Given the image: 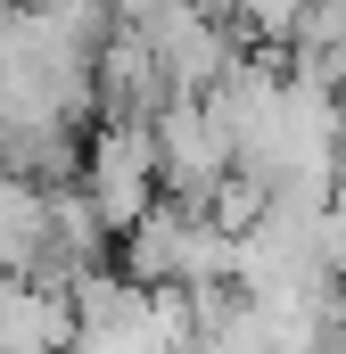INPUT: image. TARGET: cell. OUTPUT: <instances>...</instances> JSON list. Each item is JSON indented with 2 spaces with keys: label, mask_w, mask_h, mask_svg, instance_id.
<instances>
[{
  "label": "cell",
  "mask_w": 346,
  "mask_h": 354,
  "mask_svg": "<svg viewBox=\"0 0 346 354\" xmlns=\"http://www.w3.org/2000/svg\"><path fill=\"white\" fill-rule=\"evenodd\" d=\"M149 140H157V181H165V198H181V206H206L223 181L239 174V149H231V132L215 124L206 91L165 99V107L149 115Z\"/></svg>",
  "instance_id": "1"
},
{
  "label": "cell",
  "mask_w": 346,
  "mask_h": 354,
  "mask_svg": "<svg viewBox=\"0 0 346 354\" xmlns=\"http://www.w3.org/2000/svg\"><path fill=\"white\" fill-rule=\"evenodd\" d=\"M83 189H91V206H99V223L124 239V231L165 198L149 124H132V115H99V132H91V149H83Z\"/></svg>",
  "instance_id": "2"
},
{
  "label": "cell",
  "mask_w": 346,
  "mask_h": 354,
  "mask_svg": "<svg viewBox=\"0 0 346 354\" xmlns=\"http://www.w3.org/2000/svg\"><path fill=\"white\" fill-rule=\"evenodd\" d=\"M58 231V189L33 174H0V280H42Z\"/></svg>",
  "instance_id": "3"
},
{
  "label": "cell",
  "mask_w": 346,
  "mask_h": 354,
  "mask_svg": "<svg viewBox=\"0 0 346 354\" xmlns=\"http://www.w3.org/2000/svg\"><path fill=\"white\" fill-rule=\"evenodd\" d=\"M0 354H75V297L50 280H0Z\"/></svg>",
  "instance_id": "4"
},
{
  "label": "cell",
  "mask_w": 346,
  "mask_h": 354,
  "mask_svg": "<svg viewBox=\"0 0 346 354\" xmlns=\"http://www.w3.org/2000/svg\"><path fill=\"white\" fill-rule=\"evenodd\" d=\"M305 8L313 0H231V33L248 41V50H297V33H305Z\"/></svg>",
  "instance_id": "5"
},
{
  "label": "cell",
  "mask_w": 346,
  "mask_h": 354,
  "mask_svg": "<svg viewBox=\"0 0 346 354\" xmlns=\"http://www.w3.org/2000/svg\"><path fill=\"white\" fill-rule=\"evenodd\" d=\"M322 354H346V280L322 297Z\"/></svg>",
  "instance_id": "6"
}]
</instances>
